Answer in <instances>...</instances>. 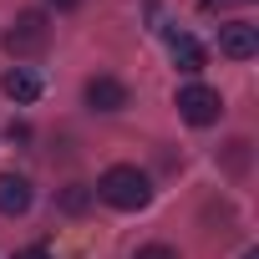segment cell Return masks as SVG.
<instances>
[{"instance_id": "obj_6", "label": "cell", "mask_w": 259, "mask_h": 259, "mask_svg": "<svg viewBox=\"0 0 259 259\" xmlns=\"http://www.w3.org/2000/svg\"><path fill=\"white\" fill-rule=\"evenodd\" d=\"M0 92H6L11 102H21V107H31V102L41 97V76H36L31 66H11L6 76H0Z\"/></svg>"}, {"instance_id": "obj_1", "label": "cell", "mask_w": 259, "mask_h": 259, "mask_svg": "<svg viewBox=\"0 0 259 259\" xmlns=\"http://www.w3.org/2000/svg\"><path fill=\"white\" fill-rule=\"evenodd\" d=\"M92 193H97L102 203L122 208V213H133V208H148V198H153V178H148L143 168H133V163H112V168L97 178Z\"/></svg>"}, {"instance_id": "obj_12", "label": "cell", "mask_w": 259, "mask_h": 259, "mask_svg": "<svg viewBox=\"0 0 259 259\" xmlns=\"http://www.w3.org/2000/svg\"><path fill=\"white\" fill-rule=\"evenodd\" d=\"M16 259H51V254H46V249H41V244H31V249H21V254H16Z\"/></svg>"}, {"instance_id": "obj_13", "label": "cell", "mask_w": 259, "mask_h": 259, "mask_svg": "<svg viewBox=\"0 0 259 259\" xmlns=\"http://www.w3.org/2000/svg\"><path fill=\"white\" fill-rule=\"evenodd\" d=\"M51 6H56V11H76V6H81V0H51Z\"/></svg>"}, {"instance_id": "obj_9", "label": "cell", "mask_w": 259, "mask_h": 259, "mask_svg": "<svg viewBox=\"0 0 259 259\" xmlns=\"http://www.w3.org/2000/svg\"><path fill=\"white\" fill-rule=\"evenodd\" d=\"M92 198H97V193H92V183H66V188L56 193V208L76 219V213H87V208H92Z\"/></svg>"}, {"instance_id": "obj_3", "label": "cell", "mask_w": 259, "mask_h": 259, "mask_svg": "<svg viewBox=\"0 0 259 259\" xmlns=\"http://www.w3.org/2000/svg\"><path fill=\"white\" fill-rule=\"evenodd\" d=\"M219 112H224V97H219L213 87L188 81V87L178 92V117H183L188 127H213V122H219Z\"/></svg>"}, {"instance_id": "obj_4", "label": "cell", "mask_w": 259, "mask_h": 259, "mask_svg": "<svg viewBox=\"0 0 259 259\" xmlns=\"http://www.w3.org/2000/svg\"><path fill=\"white\" fill-rule=\"evenodd\" d=\"M81 97H87V107H92V112H122L127 102H133L127 81H117V76H92V81L81 87Z\"/></svg>"}, {"instance_id": "obj_14", "label": "cell", "mask_w": 259, "mask_h": 259, "mask_svg": "<svg viewBox=\"0 0 259 259\" xmlns=\"http://www.w3.org/2000/svg\"><path fill=\"white\" fill-rule=\"evenodd\" d=\"M244 259H259V254H254V249H249V254H244Z\"/></svg>"}, {"instance_id": "obj_7", "label": "cell", "mask_w": 259, "mask_h": 259, "mask_svg": "<svg viewBox=\"0 0 259 259\" xmlns=\"http://www.w3.org/2000/svg\"><path fill=\"white\" fill-rule=\"evenodd\" d=\"M219 51H224L229 61H249V56L259 51V31H254V26H224V31H219Z\"/></svg>"}, {"instance_id": "obj_8", "label": "cell", "mask_w": 259, "mask_h": 259, "mask_svg": "<svg viewBox=\"0 0 259 259\" xmlns=\"http://www.w3.org/2000/svg\"><path fill=\"white\" fill-rule=\"evenodd\" d=\"M173 61H178V71H188V76H198L203 66H208V51L193 41V36H173Z\"/></svg>"}, {"instance_id": "obj_11", "label": "cell", "mask_w": 259, "mask_h": 259, "mask_svg": "<svg viewBox=\"0 0 259 259\" xmlns=\"http://www.w3.org/2000/svg\"><path fill=\"white\" fill-rule=\"evenodd\" d=\"M234 6H254V0H198V11H234Z\"/></svg>"}, {"instance_id": "obj_2", "label": "cell", "mask_w": 259, "mask_h": 259, "mask_svg": "<svg viewBox=\"0 0 259 259\" xmlns=\"http://www.w3.org/2000/svg\"><path fill=\"white\" fill-rule=\"evenodd\" d=\"M0 41H6V51H11L16 61L41 56V51H46V41H51V21H46V11H21Z\"/></svg>"}, {"instance_id": "obj_10", "label": "cell", "mask_w": 259, "mask_h": 259, "mask_svg": "<svg viewBox=\"0 0 259 259\" xmlns=\"http://www.w3.org/2000/svg\"><path fill=\"white\" fill-rule=\"evenodd\" d=\"M133 259H178V249H173V244H143Z\"/></svg>"}, {"instance_id": "obj_5", "label": "cell", "mask_w": 259, "mask_h": 259, "mask_svg": "<svg viewBox=\"0 0 259 259\" xmlns=\"http://www.w3.org/2000/svg\"><path fill=\"white\" fill-rule=\"evenodd\" d=\"M31 183L21 178V173H0V213H6V219H21L26 208H31Z\"/></svg>"}]
</instances>
